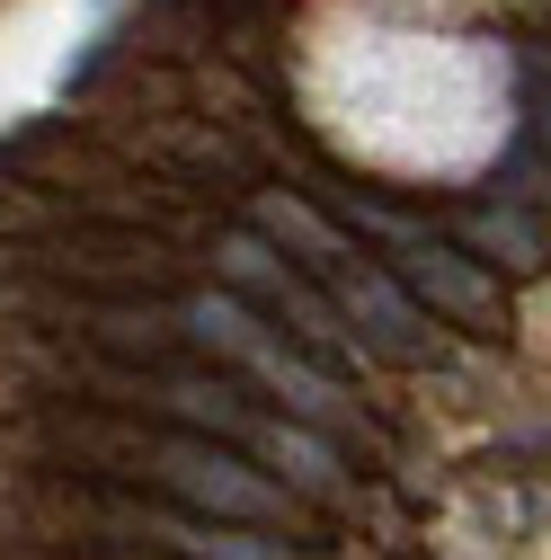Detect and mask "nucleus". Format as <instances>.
Wrapping results in <instances>:
<instances>
[{
  "label": "nucleus",
  "mask_w": 551,
  "mask_h": 560,
  "mask_svg": "<svg viewBox=\"0 0 551 560\" xmlns=\"http://www.w3.org/2000/svg\"><path fill=\"white\" fill-rule=\"evenodd\" d=\"M152 480L169 499H187L196 516H241V525L285 516V480H267L241 445H214V436H161L152 445Z\"/></svg>",
  "instance_id": "obj_1"
},
{
  "label": "nucleus",
  "mask_w": 551,
  "mask_h": 560,
  "mask_svg": "<svg viewBox=\"0 0 551 560\" xmlns=\"http://www.w3.org/2000/svg\"><path fill=\"white\" fill-rule=\"evenodd\" d=\"M391 276H400V294L419 303L427 320H454V329H507V294H499V276L480 267V258H462L454 241H409V249H391Z\"/></svg>",
  "instance_id": "obj_2"
},
{
  "label": "nucleus",
  "mask_w": 551,
  "mask_h": 560,
  "mask_svg": "<svg viewBox=\"0 0 551 560\" xmlns=\"http://www.w3.org/2000/svg\"><path fill=\"white\" fill-rule=\"evenodd\" d=\"M329 303H338V320L356 329L365 357H391V365H427V357H436V320L400 294V276L348 258V267L329 276Z\"/></svg>",
  "instance_id": "obj_3"
},
{
  "label": "nucleus",
  "mask_w": 551,
  "mask_h": 560,
  "mask_svg": "<svg viewBox=\"0 0 551 560\" xmlns=\"http://www.w3.org/2000/svg\"><path fill=\"white\" fill-rule=\"evenodd\" d=\"M249 232H258L276 258H285L294 276H338V267L356 258L348 232H338L329 214H312L303 196H285V187H258V196H249Z\"/></svg>",
  "instance_id": "obj_4"
},
{
  "label": "nucleus",
  "mask_w": 551,
  "mask_h": 560,
  "mask_svg": "<svg viewBox=\"0 0 551 560\" xmlns=\"http://www.w3.org/2000/svg\"><path fill=\"white\" fill-rule=\"evenodd\" d=\"M454 249L462 258H480V267H507V276H542L551 267V241H542V223L525 214V205H499V196H471V205H454Z\"/></svg>",
  "instance_id": "obj_5"
},
{
  "label": "nucleus",
  "mask_w": 551,
  "mask_h": 560,
  "mask_svg": "<svg viewBox=\"0 0 551 560\" xmlns=\"http://www.w3.org/2000/svg\"><path fill=\"white\" fill-rule=\"evenodd\" d=\"M249 463H267V480L303 489V499H338V454L320 445V428H303V418H249Z\"/></svg>",
  "instance_id": "obj_6"
},
{
  "label": "nucleus",
  "mask_w": 551,
  "mask_h": 560,
  "mask_svg": "<svg viewBox=\"0 0 551 560\" xmlns=\"http://www.w3.org/2000/svg\"><path fill=\"white\" fill-rule=\"evenodd\" d=\"M161 409L178 418L187 436H214V445H241V436H249V418H258L249 383H232V374H187V365L161 374Z\"/></svg>",
  "instance_id": "obj_7"
},
{
  "label": "nucleus",
  "mask_w": 551,
  "mask_h": 560,
  "mask_svg": "<svg viewBox=\"0 0 551 560\" xmlns=\"http://www.w3.org/2000/svg\"><path fill=\"white\" fill-rule=\"evenodd\" d=\"M143 534L178 542L187 560H303V551H285V542H267V534H214V525H169V516H152Z\"/></svg>",
  "instance_id": "obj_8"
},
{
  "label": "nucleus",
  "mask_w": 551,
  "mask_h": 560,
  "mask_svg": "<svg viewBox=\"0 0 551 560\" xmlns=\"http://www.w3.org/2000/svg\"><path fill=\"white\" fill-rule=\"evenodd\" d=\"M490 187H499V205H525V214H534V205H551V161H542L534 143H516Z\"/></svg>",
  "instance_id": "obj_9"
},
{
  "label": "nucleus",
  "mask_w": 551,
  "mask_h": 560,
  "mask_svg": "<svg viewBox=\"0 0 551 560\" xmlns=\"http://www.w3.org/2000/svg\"><path fill=\"white\" fill-rule=\"evenodd\" d=\"M525 107H534V152L551 161V45L525 54Z\"/></svg>",
  "instance_id": "obj_10"
}]
</instances>
